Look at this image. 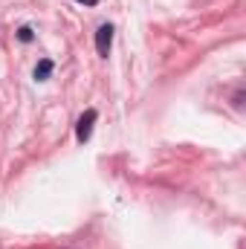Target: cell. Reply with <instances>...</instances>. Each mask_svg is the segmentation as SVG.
Listing matches in <instances>:
<instances>
[{
    "label": "cell",
    "mask_w": 246,
    "mask_h": 249,
    "mask_svg": "<svg viewBox=\"0 0 246 249\" xmlns=\"http://www.w3.org/2000/svg\"><path fill=\"white\" fill-rule=\"evenodd\" d=\"M113 23H102L99 29H96V53L102 55V58H107L110 55V47H113Z\"/></svg>",
    "instance_id": "7a4b0ae2"
},
{
    "label": "cell",
    "mask_w": 246,
    "mask_h": 249,
    "mask_svg": "<svg viewBox=\"0 0 246 249\" xmlns=\"http://www.w3.org/2000/svg\"><path fill=\"white\" fill-rule=\"evenodd\" d=\"M96 119H99V113H96L93 107H87V110L78 116V122H75V139H78L81 145L93 136V124H96Z\"/></svg>",
    "instance_id": "6da1fadb"
},
{
    "label": "cell",
    "mask_w": 246,
    "mask_h": 249,
    "mask_svg": "<svg viewBox=\"0 0 246 249\" xmlns=\"http://www.w3.org/2000/svg\"><path fill=\"white\" fill-rule=\"evenodd\" d=\"M18 38H20L23 44H29V41L35 38V32H32V26H20V29H18Z\"/></svg>",
    "instance_id": "277c9868"
},
{
    "label": "cell",
    "mask_w": 246,
    "mask_h": 249,
    "mask_svg": "<svg viewBox=\"0 0 246 249\" xmlns=\"http://www.w3.org/2000/svg\"><path fill=\"white\" fill-rule=\"evenodd\" d=\"M53 70H55L53 58H41V61H38V67H35V78H38V81H47V78L53 75Z\"/></svg>",
    "instance_id": "3957f363"
},
{
    "label": "cell",
    "mask_w": 246,
    "mask_h": 249,
    "mask_svg": "<svg viewBox=\"0 0 246 249\" xmlns=\"http://www.w3.org/2000/svg\"><path fill=\"white\" fill-rule=\"evenodd\" d=\"M75 3H81V6H99V0H75Z\"/></svg>",
    "instance_id": "5b68a950"
}]
</instances>
